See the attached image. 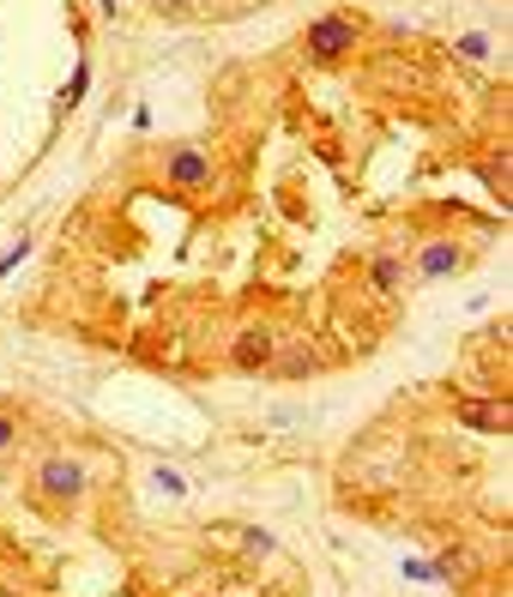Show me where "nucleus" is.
I'll return each mask as SVG.
<instances>
[{"mask_svg": "<svg viewBox=\"0 0 513 597\" xmlns=\"http://www.w3.org/2000/svg\"><path fill=\"white\" fill-rule=\"evenodd\" d=\"M429 568H435V580L465 585V580L477 573V549H472V544H441V556H435Z\"/></svg>", "mask_w": 513, "mask_h": 597, "instance_id": "obj_7", "label": "nucleus"}, {"mask_svg": "<svg viewBox=\"0 0 513 597\" xmlns=\"http://www.w3.org/2000/svg\"><path fill=\"white\" fill-rule=\"evenodd\" d=\"M356 37H363V31H356L351 13H320L315 25H308V37H303V54L315 66H344L356 54Z\"/></svg>", "mask_w": 513, "mask_h": 597, "instance_id": "obj_1", "label": "nucleus"}, {"mask_svg": "<svg viewBox=\"0 0 513 597\" xmlns=\"http://www.w3.org/2000/svg\"><path fill=\"white\" fill-rule=\"evenodd\" d=\"M453 416H460L465 429H484V435H508L513 429V411L501 399H460Z\"/></svg>", "mask_w": 513, "mask_h": 597, "instance_id": "obj_6", "label": "nucleus"}, {"mask_svg": "<svg viewBox=\"0 0 513 597\" xmlns=\"http://www.w3.org/2000/svg\"><path fill=\"white\" fill-rule=\"evenodd\" d=\"M242 549H248V561H272L278 537L272 532H242Z\"/></svg>", "mask_w": 513, "mask_h": 597, "instance_id": "obj_10", "label": "nucleus"}, {"mask_svg": "<svg viewBox=\"0 0 513 597\" xmlns=\"http://www.w3.org/2000/svg\"><path fill=\"white\" fill-rule=\"evenodd\" d=\"M272 375H284V380H308V375H315L308 344H290V356H272Z\"/></svg>", "mask_w": 513, "mask_h": 597, "instance_id": "obj_9", "label": "nucleus"}, {"mask_svg": "<svg viewBox=\"0 0 513 597\" xmlns=\"http://www.w3.org/2000/svg\"><path fill=\"white\" fill-rule=\"evenodd\" d=\"M85 85H91V61H80V73H73V85H66V92H61V109H73V103H80V97H85Z\"/></svg>", "mask_w": 513, "mask_h": 597, "instance_id": "obj_14", "label": "nucleus"}, {"mask_svg": "<svg viewBox=\"0 0 513 597\" xmlns=\"http://www.w3.org/2000/svg\"><path fill=\"white\" fill-rule=\"evenodd\" d=\"M37 495H42V501H54V507H73L85 495V465H80V459H66V453H49L37 465Z\"/></svg>", "mask_w": 513, "mask_h": 597, "instance_id": "obj_2", "label": "nucleus"}, {"mask_svg": "<svg viewBox=\"0 0 513 597\" xmlns=\"http://www.w3.org/2000/svg\"><path fill=\"white\" fill-rule=\"evenodd\" d=\"M411 272L417 278H453V272H465V242H453V235H429V242L417 247V260H411Z\"/></svg>", "mask_w": 513, "mask_h": 597, "instance_id": "obj_3", "label": "nucleus"}, {"mask_svg": "<svg viewBox=\"0 0 513 597\" xmlns=\"http://www.w3.org/2000/svg\"><path fill=\"white\" fill-rule=\"evenodd\" d=\"M453 54H465V61H489V37L484 31H465V37L453 42Z\"/></svg>", "mask_w": 513, "mask_h": 597, "instance_id": "obj_11", "label": "nucleus"}, {"mask_svg": "<svg viewBox=\"0 0 513 597\" xmlns=\"http://www.w3.org/2000/svg\"><path fill=\"white\" fill-rule=\"evenodd\" d=\"M19 441H25L19 416H7V411H0V459H7V453H19Z\"/></svg>", "mask_w": 513, "mask_h": 597, "instance_id": "obj_12", "label": "nucleus"}, {"mask_svg": "<svg viewBox=\"0 0 513 597\" xmlns=\"http://www.w3.org/2000/svg\"><path fill=\"white\" fill-rule=\"evenodd\" d=\"M151 489H158V495H170V501H182V495H187V483L175 477V471H151Z\"/></svg>", "mask_w": 513, "mask_h": 597, "instance_id": "obj_15", "label": "nucleus"}, {"mask_svg": "<svg viewBox=\"0 0 513 597\" xmlns=\"http://www.w3.org/2000/svg\"><path fill=\"white\" fill-rule=\"evenodd\" d=\"M97 7H103V19H115V13H121V7H115V0H97Z\"/></svg>", "mask_w": 513, "mask_h": 597, "instance_id": "obj_18", "label": "nucleus"}, {"mask_svg": "<svg viewBox=\"0 0 513 597\" xmlns=\"http://www.w3.org/2000/svg\"><path fill=\"white\" fill-rule=\"evenodd\" d=\"M405 580H429L435 585V568H429V561H405Z\"/></svg>", "mask_w": 513, "mask_h": 597, "instance_id": "obj_16", "label": "nucleus"}, {"mask_svg": "<svg viewBox=\"0 0 513 597\" xmlns=\"http://www.w3.org/2000/svg\"><path fill=\"white\" fill-rule=\"evenodd\" d=\"M25 254H30V235H19V242L7 247V260H0V284H7V278L19 272V266H25Z\"/></svg>", "mask_w": 513, "mask_h": 597, "instance_id": "obj_13", "label": "nucleus"}, {"mask_svg": "<svg viewBox=\"0 0 513 597\" xmlns=\"http://www.w3.org/2000/svg\"><path fill=\"white\" fill-rule=\"evenodd\" d=\"M163 175H170L175 187H211V151H199V145H175L170 157H163Z\"/></svg>", "mask_w": 513, "mask_h": 597, "instance_id": "obj_5", "label": "nucleus"}, {"mask_svg": "<svg viewBox=\"0 0 513 597\" xmlns=\"http://www.w3.org/2000/svg\"><path fill=\"white\" fill-rule=\"evenodd\" d=\"M272 356H278V332H272V326H248V332L230 344V363H236L242 375H260V368H272Z\"/></svg>", "mask_w": 513, "mask_h": 597, "instance_id": "obj_4", "label": "nucleus"}, {"mask_svg": "<svg viewBox=\"0 0 513 597\" xmlns=\"http://www.w3.org/2000/svg\"><path fill=\"white\" fill-rule=\"evenodd\" d=\"M405 278H411L405 254H375V260H369V284L381 290V296H399V290H405Z\"/></svg>", "mask_w": 513, "mask_h": 597, "instance_id": "obj_8", "label": "nucleus"}, {"mask_svg": "<svg viewBox=\"0 0 513 597\" xmlns=\"http://www.w3.org/2000/svg\"><path fill=\"white\" fill-rule=\"evenodd\" d=\"M151 7H158V13H187L194 0H151Z\"/></svg>", "mask_w": 513, "mask_h": 597, "instance_id": "obj_17", "label": "nucleus"}]
</instances>
